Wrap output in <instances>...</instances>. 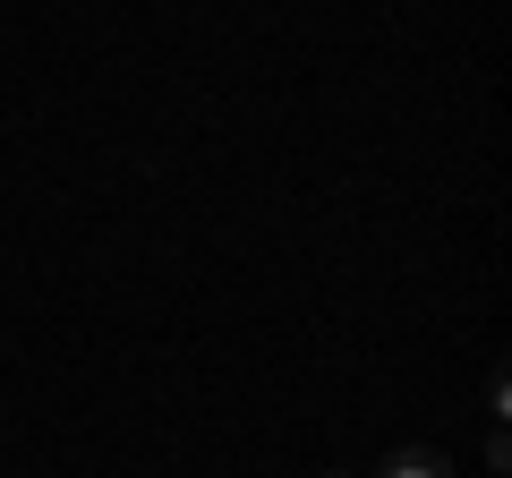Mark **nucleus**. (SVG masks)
<instances>
[{
	"label": "nucleus",
	"instance_id": "f257e3e1",
	"mask_svg": "<svg viewBox=\"0 0 512 478\" xmlns=\"http://www.w3.org/2000/svg\"><path fill=\"white\" fill-rule=\"evenodd\" d=\"M376 478H461V470H453L444 453H427V444H410V453H393Z\"/></svg>",
	"mask_w": 512,
	"mask_h": 478
},
{
	"label": "nucleus",
	"instance_id": "f03ea898",
	"mask_svg": "<svg viewBox=\"0 0 512 478\" xmlns=\"http://www.w3.org/2000/svg\"><path fill=\"white\" fill-rule=\"evenodd\" d=\"M325 478H350V470H325Z\"/></svg>",
	"mask_w": 512,
	"mask_h": 478
}]
</instances>
